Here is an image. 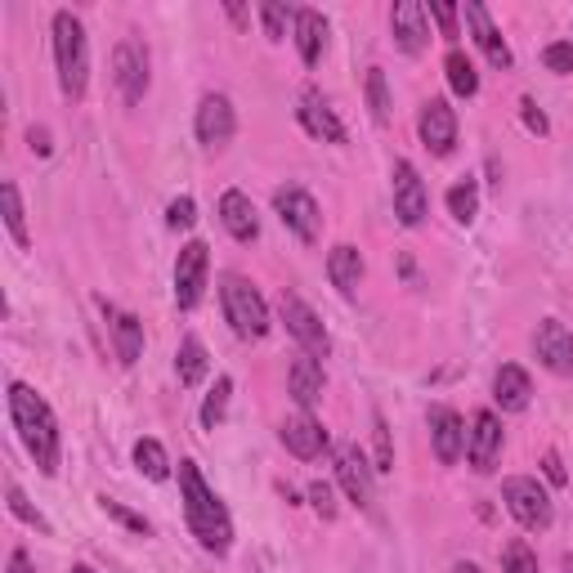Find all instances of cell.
<instances>
[{"label":"cell","mask_w":573,"mask_h":573,"mask_svg":"<svg viewBox=\"0 0 573 573\" xmlns=\"http://www.w3.org/2000/svg\"><path fill=\"white\" fill-rule=\"evenodd\" d=\"M135 462H140V471L149 475V480H171V457H166V448L157 443V439H140L135 443Z\"/></svg>","instance_id":"obj_30"},{"label":"cell","mask_w":573,"mask_h":573,"mask_svg":"<svg viewBox=\"0 0 573 573\" xmlns=\"http://www.w3.org/2000/svg\"><path fill=\"white\" fill-rule=\"evenodd\" d=\"M520 108H524V126H529L533 135H546V131H551V126H546V117H542V112H538V103H529V99H524Z\"/></svg>","instance_id":"obj_43"},{"label":"cell","mask_w":573,"mask_h":573,"mask_svg":"<svg viewBox=\"0 0 573 573\" xmlns=\"http://www.w3.org/2000/svg\"><path fill=\"white\" fill-rule=\"evenodd\" d=\"M228 395H234V381L219 377V381H215V390H211V395H206V403H202V430H215V426L224 421V412H228Z\"/></svg>","instance_id":"obj_32"},{"label":"cell","mask_w":573,"mask_h":573,"mask_svg":"<svg viewBox=\"0 0 573 573\" xmlns=\"http://www.w3.org/2000/svg\"><path fill=\"white\" fill-rule=\"evenodd\" d=\"M502 569H507V573H538V555H533V546H529L524 538H515V542L502 551Z\"/></svg>","instance_id":"obj_34"},{"label":"cell","mask_w":573,"mask_h":573,"mask_svg":"<svg viewBox=\"0 0 573 573\" xmlns=\"http://www.w3.org/2000/svg\"><path fill=\"white\" fill-rule=\"evenodd\" d=\"M99 502H103V511H108L112 520H117V524H126L131 533H140V538H149V533H153V524H149L144 515H135V511H126L122 502H112V498H99Z\"/></svg>","instance_id":"obj_36"},{"label":"cell","mask_w":573,"mask_h":573,"mask_svg":"<svg viewBox=\"0 0 573 573\" xmlns=\"http://www.w3.org/2000/svg\"><path fill=\"white\" fill-rule=\"evenodd\" d=\"M564 573H573V555H564Z\"/></svg>","instance_id":"obj_48"},{"label":"cell","mask_w":573,"mask_h":573,"mask_svg":"<svg viewBox=\"0 0 573 573\" xmlns=\"http://www.w3.org/2000/svg\"><path fill=\"white\" fill-rule=\"evenodd\" d=\"M54 63H59V90L76 103L90 81V45H85V28L72 10L54 14Z\"/></svg>","instance_id":"obj_3"},{"label":"cell","mask_w":573,"mask_h":573,"mask_svg":"<svg viewBox=\"0 0 573 573\" xmlns=\"http://www.w3.org/2000/svg\"><path fill=\"white\" fill-rule=\"evenodd\" d=\"M502 502H507V511L515 515V524L529 529V533H542V529H551V520H555L551 493H546L538 480H529V475H511V480L502 484Z\"/></svg>","instance_id":"obj_5"},{"label":"cell","mask_w":573,"mask_h":573,"mask_svg":"<svg viewBox=\"0 0 573 573\" xmlns=\"http://www.w3.org/2000/svg\"><path fill=\"white\" fill-rule=\"evenodd\" d=\"M542 63L551 68V72H573V41H551L546 50H542Z\"/></svg>","instance_id":"obj_38"},{"label":"cell","mask_w":573,"mask_h":573,"mask_svg":"<svg viewBox=\"0 0 573 573\" xmlns=\"http://www.w3.org/2000/svg\"><path fill=\"white\" fill-rule=\"evenodd\" d=\"M112 81H117L126 103H140L149 94V50H144V41L126 37L117 45V54H112Z\"/></svg>","instance_id":"obj_8"},{"label":"cell","mask_w":573,"mask_h":573,"mask_svg":"<svg viewBox=\"0 0 573 573\" xmlns=\"http://www.w3.org/2000/svg\"><path fill=\"white\" fill-rule=\"evenodd\" d=\"M6 573H32V560H28V551H14L10 555V569Z\"/></svg>","instance_id":"obj_45"},{"label":"cell","mask_w":573,"mask_h":573,"mask_svg":"<svg viewBox=\"0 0 573 573\" xmlns=\"http://www.w3.org/2000/svg\"><path fill=\"white\" fill-rule=\"evenodd\" d=\"M430 443H434V457L443 467L452 462H462V452H467V421L457 417L452 408H430Z\"/></svg>","instance_id":"obj_15"},{"label":"cell","mask_w":573,"mask_h":573,"mask_svg":"<svg viewBox=\"0 0 573 573\" xmlns=\"http://www.w3.org/2000/svg\"><path fill=\"white\" fill-rule=\"evenodd\" d=\"M336 480H340V489L350 493V502L372 507V471H368L359 448H340L336 452Z\"/></svg>","instance_id":"obj_20"},{"label":"cell","mask_w":573,"mask_h":573,"mask_svg":"<svg viewBox=\"0 0 573 573\" xmlns=\"http://www.w3.org/2000/svg\"><path fill=\"white\" fill-rule=\"evenodd\" d=\"M278 314H283V323H287V331L300 340V350L305 355H314V359H327V350H331V340H327V327L318 323V314L296 296V291H283L278 296Z\"/></svg>","instance_id":"obj_7"},{"label":"cell","mask_w":573,"mask_h":573,"mask_svg":"<svg viewBox=\"0 0 573 573\" xmlns=\"http://www.w3.org/2000/svg\"><path fill=\"white\" fill-rule=\"evenodd\" d=\"M193 126H197V140L206 149H224L228 140H234L238 117H234V103H228V94H206L197 103V122Z\"/></svg>","instance_id":"obj_10"},{"label":"cell","mask_w":573,"mask_h":573,"mask_svg":"<svg viewBox=\"0 0 573 573\" xmlns=\"http://www.w3.org/2000/svg\"><path fill=\"white\" fill-rule=\"evenodd\" d=\"M390 28H395V45L403 54H421L426 41H430V10L421 0H399L390 10Z\"/></svg>","instance_id":"obj_14"},{"label":"cell","mask_w":573,"mask_h":573,"mask_svg":"<svg viewBox=\"0 0 573 573\" xmlns=\"http://www.w3.org/2000/svg\"><path fill=\"white\" fill-rule=\"evenodd\" d=\"M291 32H296V50H300L305 68H314L323 59V50H327V19L318 10H296Z\"/></svg>","instance_id":"obj_22"},{"label":"cell","mask_w":573,"mask_h":573,"mask_svg":"<svg viewBox=\"0 0 573 573\" xmlns=\"http://www.w3.org/2000/svg\"><path fill=\"white\" fill-rule=\"evenodd\" d=\"M417 131H421V144L434 153V157H448L452 144H457V112L448 108V99H430L417 117Z\"/></svg>","instance_id":"obj_13"},{"label":"cell","mask_w":573,"mask_h":573,"mask_svg":"<svg viewBox=\"0 0 573 573\" xmlns=\"http://www.w3.org/2000/svg\"><path fill=\"white\" fill-rule=\"evenodd\" d=\"M467 23H471V37H475V45L484 50V59L493 63V68H511L515 63V54H511V45H507V37L498 32V23H493V14L480 6V0H467Z\"/></svg>","instance_id":"obj_18"},{"label":"cell","mask_w":573,"mask_h":573,"mask_svg":"<svg viewBox=\"0 0 573 573\" xmlns=\"http://www.w3.org/2000/svg\"><path fill=\"white\" fill-rule=\"evenodd\" d=\"M390 180H395V215H399V224L417 228L426 219V184H421L417 166L412 162H395Z\"/></svg>","instance_id":"obj_17"},{"label":"cell","mask_w":573,"mask_h":573,"mask_svg":"<svg viewBox=\"0 0 573 573\" xmlns=\"http://www.w3.org/2000/svg\"><path fill=\"white\" fill-rule=\"evenodd\" d=\"M260 23H265V37L269 41H283L287 37V23H296V10H283V6H260Z\"/></svg>","instance_id":"obj_35"},{"label":"cell","mask_w":573,"mask_h":573,"mask_svg":"<svg viewBox=\"0 0 573 573\" xmlns=\"http://www.w3.org/2000/svg\"><path fill=\"white\" fill-rule=\"evenodd\" d=\"M287 386H291V395H296V403L300 408H314L318 399H323V364L314 359V355H300L296 364H291V372H287Z\"/></svg>","instance_id":"obj_24"},{"label":"cell","mask_w":573,"mask_h":573,"mask_svg":"<svg viewBox=\"0 0 573 573\" xmlns=\"http://www.w3.org/2000/svg\"><path fill=\"white\" fill-rule=\"evenodd\" d=\"M193 219H197L193 197H175V202L166 206V224H171V228H193Z\"/></svg>","instance_id":"obj_41"},{"label":"cell","mask_w":573,"mask_h":573,"mask_svg":"<svg viewBox=\"0 0 573 573\" xmlns=\"http://www.w3.org/2000/svg\"><path fill=\"white\" fill-rule=\"evenodd\" d=\"M206 269H211V256H206V243H188L175 260V305L180 309H193L202 300V287H206Z\"/></svg>","instance_id":"obj_11"},{"label":"cell","mask_w":573,"mask_h":573,"mask_svg":"<svg viewBox=\"0 0 573 573\" xmlns=\"http://www.w3.org/2000/svg\"><path fill=\"white\" fill-rule=\"evenodd\" d=\"M533 350H538V359H542V368H546V372H555V377H573V336H569V327H564V323L542 318V323H538V331H533Z\"/></svg>","instance_id":"obj_9"},{"label":"cell","mask_w":573,"mask_h":573,"mask_svg":"<svg viewBox=\"0 0 573 573\" xmlns=\"http://www.w3.org/2000/svg\"><path fill=\"white\" fill-rule=\"evenodd\" d=\"M448 211H452V219L471 224V219H475V211H480V184H475V180L452 184V188H448Z\"/></svg>","instance_id":"obj_31"},{"label":"cell","mask_w":573,"mask_h":573,"mask_svg":"<svg viewBox=\"0 0 573 573\" xmlns=\"http://www.w3.org/2000/svg\"><path fill=\"white\" fill-rule=\"evenodd\" d=\"M0 202H6V228L14 234L19 247H28V243H32V238H28V215H23V197H19V184H14V180L0 184Z\"/></svg>","instance_id":"obj_29"},{"label":"cell","mask_w":573,"mask_h":573,"mask_svg":"<svg viewBox=\"0 0 573 573\" xmlns=\"http://www.w3.org/2000/svg\"><path fill=\"white\" fill-rule=\"evenodd\" d=\"M368 108H372V122H390V90L381 68H368Z\"/></svg>","instance_id":"obj_33"},{"label":"cell","mask_w":573,"mask_h":573,"mask_svg":"<svg viewBox=\"0 0 573 573\" xmlns=\"http://www.w3.org/2000/svg\"><path fill=\"white\" fill-rule=\"evenodd\" d=\"M274 211H278V219L291 228L300 243H318V234H323V215H318V202H314L300 184H283V188L274 193Z\"/></svg>","instance_id":"obj_6"},{"label":"cell","mask_w":573,"mask_h":573,"mask_svg":"<svg viewBox=\"0 0 573 573\" xmlns=\"http://www.w3.org/2000/svg\"><path fill=\"white\" fill-rule=\"evenodd\" d=\"M452 573H480V564H471V560H462V564H452Z\"/></svg>","instance_id":"obj_47"},{"label":"cell","mask_w":573,"mask_h":573,"mask_svg":"<svg viewBox=\"0 0 573 573\" xmlns=\"http://www.w3.org/2000/svg\"><path fill=\"white\" fill-rule=\"evenodd\" d=\"M206 346L197 336H184L180 340V355H175V372H180V386H202L206 381Z\"/></svg>","instance_id":"obj_27"},{"label":"cell","mask_w":573,"mask_h":573,"mask_svg":"<svg viewBox=\"0 0 573 573\" xmlns=\"http://www.w3.org/2000/svg\"><path fill=\"white\" fill-rule=\"evenodd\" d=\"M498 452H502V421H498V412L484 408V412H475V421L467 430V457L480 475H489L498 467Z\"/></svg>","instance_id":"obj_12"},{"label":"cell","mask_w":573,"mask_h":573,"mask_svg":"<svg viewBox=\"0 0 573 573\" xmlns=\"http://www.w3.org/2000/svg\"><path fill=\"white\" fill-rule=\"evenodd\" d=\"M309 502L318 507V515H327V520L336 515V502H331V484H323V480H314V484H309Z\"/></svg>","instance_id":"obj_42"},{"label":"cell","mask_w":573,"mask_h":573,"mask_svg":"<svg viewBox=\"0 0 573 573\" xmlns=\"http://www.w3.org/2000/svg\"><path fill=\"white\" fill-rule=\"evenodd\" d=\"M443 72H448V85L462 94V99H471V94H480V72H475V63L462 54V50H448V59H443Z\"/></svg>","instance_id":"obj_28"},{"label":"cell","mask_w":573,"mask_h":573,"mask_svg":"<svg viewBox=\"0 0 573 573\" xmlns=\"http://www.w3.org/2000/svg\"><path fill=\"white\" fill-rule=\"evenodd\" d=\"M283 443H287V452L300 457V462H314V457L327 448V430L309 412H296V417L283 421Z\"/></svg>","instance_id":"obj_21"},{"label":"cell","mask_w":573,"mask_h":573,"mask_svg":"<svg viewBox=\"0 0 573 573\" xmlns=\"http://www.w3.org/2000/svg\"><path fill=\"white\" fill-rule=\"evenodd\" d=\"M327 274H331V283H336L340 291L355 296V291H359V283H364V256H359V247H350V243L331 247V256H327Z\"/></svg>","instance_id":"obj_26"},{"label":"cell","mask_w":573,"mask_h":573,"mask_svg":"<svg viewBox=\"0 0 573 573\" xmlns=\"http://www.w3.org/2000/svg\"><path fill=\"white\" fill-rule=\"evenodd\" d=\"M296 117H300V126H305L314 140H323V144H346V126H340L336 108H331L318 90H305V94H300Z\"/></svg>","instance_id":"obj_16"},{"label":"cell","mask_w":573,"mask_h":573,"mask_svg":"<svg viewBox=\"0 0 573 573\" xmlns=\"http://www.w3.org/2000/svg\"><path fill=\"white\" fill-rule=\"evenodd\" d=\"M219 300H224V318L234 323L238 336L260 340L269 331V305H265V296L243 274H224L219 278Z\"/></svg>","instance_id":"obj_4"},{"label":"cell","mask_w":573,"mask_h":573,"mask_svg":"<svg viewBox=\"0 0 573 573\" xmlns=\"http://www.w3.org/2000/svg\"><path fill=\"white\" fill-rule=\"evenodd\" d=\"M180 493H184V520H188L193 538H197L206 551L224 555L228 546H234V524H228L224 502L206 489L197 462H180Z\"/></svg>","instance_id":"obj_2"},{"label":"cell","mask_w":573,"mask_h":573,"mask_svg":"<svg viewBox=\"0 0 573 573\" xmlns=\"http://www.w3.org/2000/svg\"><path fill=\"white\" fill-rule=\"evenodd\" d=\"M430 19L439 23V32L448 37V41H457V6H448V0H430Z\"/></svg>","instance_id":"obj_39"},{"label":"cell","mask_w":573,"mask_h":573,"mask_svg":"<svg viewBox=\"0 0 573 573\" xmlns=\"http://www.w3.org/2000/svg\"><path fill=\"white\" fill-rule=\"evenodd\" d=\"M372 430H377V471H395V448H390V430H386V417L381 412H377Z\"/></svg>","instance_id":"obj_40"},{"label":"cell","mask_w":573,"mask_h":573,"mask_svg":"<svg viewBox=\"0 0 573 573\" xmlns=\"http://www.w3.org/2000/svg\"><path fill=\"white\" fill-rule=\"evenodd\" d=\"M542 471H546V480H551V484H564V480H569V475H564V467H560V452H546V457H542Z\"/></svg>","instance_id":"obj_44"},{"label":"cell","mask_w":573,"mask_h":573,"mask_svg":"<svg viewBox=\"0 0 573 573\" xmlns=\"http://www.w3.org/2000/svg\"><path fill=\"white\" fill-rule=\"evenodd\" d=\"M28 140H32V153H41V157L50 153V135H45V131H32Z\"/></svg>","instance_id":"obj_46"},{"label":"cell","mask_w":573,"mask_h":573,"mask_svg":"<svg viewBox=\"0 0 573 573\" xmlns=\"http://www.w3.org/2000/svg\"><path fill=\"white\" fill-rule=\"evenodd\" d=\"M10 511H14V515H19L23 524H32V529H41V533H50V524H45V515H41V511H37V507H32L28 498H23V489H19V484H10Z\"/></svg>","instance_id":"obj_37"},{"label":"cell","mask_w":573,"mask_h":573,"mask_svg":"<svg viewBox=\"0 0 573 573\" xmlns=\"http://www.w3.org/2000/svg\"><path fill=\"white\" fill-rule=\"evenodd\" d=\"M72 573H94V569H90V564H76V569H72Z\"/></svg>","instance_id":"obj_49"},{"label":"cell","mask_w":573,"mask_h":573,"mask_svg":"<svg viewBox=\"0 0 573 573\" xmlns=\"http://www.w3.org/2000/svg\"><path fill=\"white\" fill-rule=\"evenodd\" d=\"M493 399L502 403V412H524V408H529V399H533V381H529V372H524V368H515V364L498 368V377H493Z\"/></svg>","instance_id":"obj_23"},{"label":"cell","mask_w":573,"mask_h":573,"mask_svg":"<svg viewBox=\"0 0 573 573\" xmlns=\"http://www.w3.org/2000/svg\"><path fill=\"white\" fill-rule=\"evenodd\" d=\"M103 309H108V318H112V336H117V359H122V364H135V359L144 355V323H140L135 314L112 309L108 300H103Z\"/></svg>","instance_id":"obj_25"},{"label":"cell","mask_w":573,"mask_h":573,"mask_svg":"<svg viewBox=\"0 0 573 573\" xmlns=\"http://www.w3.org/2000/svg\"><path fill=\"white\" fill-rule=\"evenodd\" d=\"M10 417H14L23 448L32 452V462L41 467V475H54L59 471V421H54L50 403L32 386L14 381L10 386Z\"/></svg>","instance_id":"obj_1"},{"label":"cell","mask_w":573,"mask_h":573,"mask_svg":"<svg viewBox=\"0 0 573 573\" xmlns=\"http://www.w3.org/2000/svg\"><path fill=\"white\" fill-rule=\"evenodd\" d=\"M219 219H224V228L238 243H256L260 238V215H256V206H252V197L243 188H228L219 197Z\"/></svg>","instance_id":"obj_19"}]
</instances>
